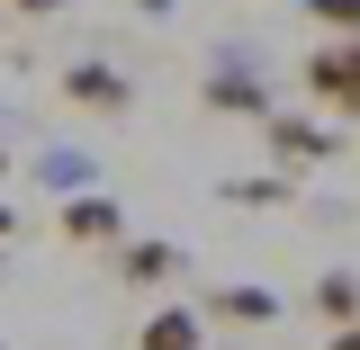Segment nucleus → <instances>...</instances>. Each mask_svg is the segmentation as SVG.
I'll return each mask as SVG.
<instances>
[{
  "mask_svg": "<svg viewBox=\"0 0 360 350\" xmlns=\"http://www.w3.org/2000/svg\"><path fill=\"white\" fill-rule=\"evenodd\" d=\"M54 234H63L72 252H117V243H127V207H117L108 189H82V198L54 207Z\"/></svg>",
  "mask_w": 360,
  "mask_h": 350,
  "instance_id": "nucleus-1",
  "label": "nucleus"
},
{
  "mask_svg": "<svg viewBox=\"0 0 360 350\" xmlns=\"http://www.w3.org/2000/svg\"><path fill=\"white\" fill-rule=\"evenodd\" d=\"M262 144H270V162H288V171H315V162L342 153L333 117H288V108H270V117H262Z\"/></svg>",
  "mask_w": 360,
  "mask_h": 350,
  "instance_id": "nucleus-2",
  "label": "nucleus"
},
{
  "mask_svg": "<svg viewBox=\"0 0 360 350\" xmlns=\"http://www.w3.org/2000/svg\"><path fill=\"white\" fill-rule=\"evenodd\" d=\"M297 81H307L315 117H333L342 99H360V36H324V45L307 54V72H297Z\"/></svg>",
  "mask_w": 360,
  "mask_h": 350,
  "instance_id": "nucleus-3",
  "label": "nucleus"
},
{
  "mask_svg": "<svg viewBox=\"0 0 360 350\" xmlns=\"http://www.w3.org/2000/svg\"><path fill=\"white\" fill-rule=\"evenodd\" d=\"M198 99L217 108V117H270V90H262V63H243V54H217V72L198 81Z\"/></svg>",
  "mask_w": 360,
  "mask_h": 350,
  "instance_id": "nucleus-4",
  "label": "nucleus"
},
{
  "mask_svg": "<svg viewBox=\"0 0 360 350\" xmlns=\"http://www.w3.org/2000/svg\"><path fill=\"white\" fill-rule=\"evenodd\" d=\"M63 99H72V108H90V117H127V108H135V81L117 72V63L82 54V63H63Z\"/></svg>",
  "mask_w": 360,
  "mask_h": 350,
  "instance_id": "nucleus-5",
  "label": "nucleus"
},
{
  "mask_svg": "<svg viewBox=\"0 0 360 350\" xmlns=\"http://www.w3.org/2000/svg\"><path fill=\"white\" fill-rule=\"evenodd\" d=\"M108 261H117V278H127V288H172L180 269H189V252H180V243H162V234H127Z\"/></svg>",
  "mask_w": 360,
  "mask_h": 350,
  "instance_id": "nucleus-6",
  "label": "nucleus"
},
{
  "mask_svg": "<svg viewBox=\"0 0 360 350\" xmlns=\"http://www.w3.org/2000/svg\"><path fill=\"white\" fill-rule=\"evenodd\" d=\"M198 323H234V332H262V323H279V297H270L262 278H234V288H217V297L198 306Z\"/></svg>",
  "mask_w": 360,
  "mask_h": 350,
  "instance_id": "nucleus-7",
  "label": "nucleus"
},
{
  "mask_svg": "<svg viewBox=\"0 0 360 350\" xmlns=\"http://www.w3.org/2000/svg\"><path fill=\"white\" fill-rule=\"evenodd\" d=\"M198 306H153L144 323H135V350H198Z\"/></svg>",
  "mask_w": 360,
  "mask_h": 350,
  "instance_id": "nucleus-8",
  "label": "nucleus"
},
{
  "mask_svg": "<svg viewBox=\"0 0 360 350\" xmlns=\"http://www.w3.org/2000/svg\"><path fill=\"white\" fill-rule=\"evenodd\" d=\"M307 306L324 314V323H360V278L352 269H324V278L307 288Z\"/></svg>",
  "mask_w": 360,
  "mask_h": 350,
  "instance_id": "nucleus-9",
  "label": "nucleus"
},
{
  "mask_svg": "<svg viewBox=\"0 0 360 350\" xmlns=\"http://www.w3.org/2000/svg\"><path fill=\"white\" fill-rule=\"evenodd\" d=\"M37 180L54 189V198H82V189H99V180H90V153H45Z\"/></svg>",
  "mask_w": 360,
  "mask_h": 350,
  "instance_id": "nucleus-10",
  "label": "nucleus"
},
{
  "mask_svg": "<svg viewBox=\"0 0 360 350\" xmlns=\"http://www.w3.org/2000/svg\"><path fill=\"white\" fill-rule=\"evenodd\" d=\"M225 207H288V171H252V180H225Z\"/></svg>",
  "mask_w": 360,
  "mask_h": 350,
  "instance_id": "nucleus-11",
  "label": "nucleus"
},
{
  "mask_svg": "<svg viewBox=\"0 0 360 350\" xmlns=\"http://www.w3.org/2000/svg\"><path fill=\"white\" fill-rule=\"evenodd\" d=\"M307 18L324 36H360V0H307Z\"/></svg>",
  "mask_w": 360,
  "mask_h": 350,
  "instance_id": "nucleus-12",
  "label": "nucleus"
},
{
  "mask_svg": "<svg viewBox=\"0 0 360 350\" xmlns=\"http://www.w3.org/2000/svg\"><path fill=\"white\" fill-rule=\"evenodd\" d=\"M18 18H63V0H9Z\"/></svg>",
  "mask_w": 360,
  "mask_h": 350,
  "instance_id": "nucleus-13",
  "label": "nucleus"
},
{
  "mask_svg": "<svg viewBox=\"0 0 360 350\" xmlns=\"http://www.w3.org/2000/svg\"><path fill=\"white\" fill-rule=\"evenodd\" d=\"M9 234H18V207H9V198H0V252H9Z\"/></svg>",
  "mask_w": 360,
  "mask_h": 350,
  "instance_id": "nucleus-14",
  "label": "nucleus"
},
{
  "mask_svg": "<svg viewBox=\"0 0 360 350\" xmlns=\"http://www.w3.org/2000/svg\"><path fill=\"white\" fill-rule=\"evenodd\" d=\"M333 350H360V323H333Z\"/></svg>",
  "mask_w": 360,
  "mask_h": 350,
  "instance_id": "nucleus-15",
  "label": "nucleus"
},
{
  "mask_svg": "<svg viewBox=\"0 0 360 350\" xmlns=\"http://www.w3.org/2000/svg\"><path fill=\"white\" fill-rule=\"evenodd\" d=\"M135 9H144V18H162V9H180V0H135Z\"/></svg>",
  "mask_w": 360,
  "mask_h": 350,
  "instance_id": "nucleus-16",
  "label": "nucleus"
},
{
  "mask_svg": "<svg viewBox=\"0 0 360 350\" xmlns=\"http://www.w3.org/2000/svg\"><path fill=\"white\" fill-rule=\"evenodd\" d=\"M333 117H360V99H342V108H333Z\"/></svg>",
  "mask_w": 360,
  "mask_h": 350,
  "instance_id": "nucleus-17",
  "label": "nucleus"
},
{
  "mask_svg": "<svg viewBox=\"0 0 360 350\" xmlns=\"http://www.w3.org/2000/svg\"><path fill=\"white\" fill-rule=\"evenodd\" d=\"M0 180H9V153H0Z\"/></svg>",
  "mask_w": 360,
  "mask_h": 350,
  "instance_id": "nucleus-18",
  "label": "nucleus"
},
{
  "mask_svg": "<svg viewBox=\"0 0 360 350\" xmlns=\"http://www.w3.org/2000/svg\"><path fill=\"white\" fill-rule=\"evenodd\" d=\"M0 350H9V342H0Z\"/></svg>",
  "mask_w": 360,
  "mask_h": 350,
  "instance_id": "nucleus-19",
  "label": "nucleus"
}]
</instances>
